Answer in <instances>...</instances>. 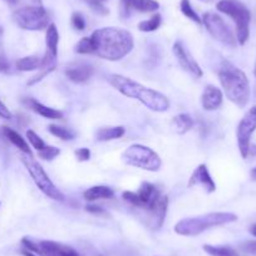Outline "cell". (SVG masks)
I'll return each instance as SVG.
<instances>
[{
    "mask_svg": "<svg viewBox=\"0 0 256 256\" xmlns=\"http://www.w3.org/2000/svg\"><path fill=\"white\" fill-rule=\"evenodd\" d=\"M218 80L224 93L238 108H244L250 100V83L245 73L231 62L222 60L218 68Z\"/></svg>",
    "mask_w": 256,
    "mask_h": 256,
    "instance_id": "3",
    "label": "cell"
},
{
    "mask_svg": "<svg viewBox=\"0 0 256 256\" xmlns=\"http://www.w3.org/2000/svg\"><path fill=\"white\" fill-rule=\"evenodd\" d=\"M2 33H3V30H2V28H0V38H2ZM9 68H10V64H9V60L8 58H6V53H4V49H3V46H2V40H0V72H8Z\"/></svg>",
    "mask_w": 256,
    "mask_h": 256,
    "instance_id": "34",
    "label": "cell"
},
{
    "mask_svg": "<svg viewBox=\"0 0 256 256\" xmlns=\"http://www.w3.org/2000/svg\"><path fill=\"white\" fill-rule=\"evenodd\" d=\"M195 186L202 187L208 194H211V192L216 190V184L206 164H198L195 168V171H194V174H191V178L188 181V187Z\"/></svg>",
    "mask_w": 256,
    "mask_h": 256,
    "instance_id": "15",
    "label": "cell"
},
{
    "mask_svg": "<svg viewBox=\"0 0 256 256\" xmlns=\"http://www.w3.org/2000/svg\"><path fill=\"white\" fill-rule=\"evenodd\" d=\"M86 210L88 211V212L93 214V215H104L106 211L103 210L102 208H100V206H96V205H87L86 206Z\"/></svg>",
    "mask_w": 256,
    "mask_h": 256,
    "instance_id": "40",
    "label": "cell"
},
{
    "mask_svg": "<svg viewBox=\"0 0 256 256\" xmlns=\"http://www.w3.org/2000/svg\"><path fill=\"white\" fill-rule=\"evenodd\" d=\"M74 52L78 54H92L94 53V44L90 36H84L80 39L74 46Z\"/></svg>",
    "mask_w": 256,
    "mask_h": 256,
    "instance_id": "30",
    "label": "cell"
},
{
    "mask_svg": "<svg viewBox=\"0 0 256 256\" xmlns=\"http://www.w3.org/2000/svg\"><path fill=\"white\" fill-rule=\"evenodd\" d=\"M242 248L246 252L256 255V241H246L242 245Z\"/></svg>",
    "mask_w": 256,
    "mask_h": 256,
    "instance_id": "39",
    "label": "cell"
},
{
    "mask_svg": "<svg viewBox=\"0 0 256 256\" xmlns=\"http://www.w3.org/2000/svg\"><path fill=\"white\" fill-rule=\"evenodd\" d=\"M76 157L78 158V161H88V160L90 158V151L88 148H84V147H82V148H78L76 150Z\"/></svg>",
    "mask_w": 256,
    "mask_h": 256,
    "instance_id": "37",
    "label": "cell"
},
{
    "mask_svg": "<svg viewBox=\"0 0 256 256\" xmlns=\"http://www.w3.org/2000/svg\"><path fill=\"white\" fill-rule=\"evenodd\" d=\"M250 154H254V156H256V144H254V146H250Z\"/></svg>",
    "mask_w": 256,
    "mask_h": 256,
    "instance_id": "43",
    "label": "cell"
},
{
    "mask_svg": "<svg viewBox=\"0 0 256 256\" xmlns=\"http://www.w3.org/2000/svg\"><path fill=\"white\" fill-rule=\"evenodd\" d=\"M122 161L126 164L137 168L157 172L162 166L158 154L144 144H132L122 154Z\"/></svg>",
    "mask_w": 256,
    "mask_h": 256,
    "instance_id": "6",
    "label": "cell"
},
{
    "mask_svg": "<svg viewBox=\"0 0 256 256\" xmlns=\"http://www.w3.org/2000/svg\"><path fill=\"white\" fill-rule=\"evenodd\" d=\"M108 82L113 88L128 98L140 100L144 106L154 112H166L170 108V100L158 90H151L130 78L120 74H110Z\"/></svg>",
    "mask_w": 256,
    "mask_h": 256,
    "instance_id": "2",
    "label": "cell"
},
{
    "mask_svg": "<svg viewBox=\"0 0 256 256\" xmlns=\"http://www.w3.org/2000/svg\"><path fill=\"white\" fill-rule=\"evenodd\" d=\"M48 131L50 132L53 136L58 137V138L63 140V141H70L76 137V134L73 131H70V128L62 127V126L56 124H50L48 127Z\"/></svg>",
    "mask_w": 256,
    "mask_h": 256,
    "instance_id": "27",
    "label": "cell"
},
{
    "mask_svg": "<svg viewBox=\"0 0 256 256\" xmlns=\"http://www.w3.org/2000/svg\"><path fill=\"white\" fill-rule=\"evenodd\" d=\"M251 177H252V180H256V167L251 170Z\"/></svg>",
    "mask_w": 256,
    "mask_h": 256,
    "instance_id": "44",
    "label": "cell"
},
{
    "mask_svg": "<svg viewBox=\"0 0 256 256\" xmlns=\"http://www.w3.org/2000/svg\"><path fill=\"white\" fill-rule=\"evenodd\" d=\"M238 221L232 212H210L196 218H182L174 226V232L181 236H198L204 231Z\"/></svg>",
    "mask_w": 256,
    "mask_h": 256,
    "instance_id": "4",
    "label": "cell"
},
{
    "mask_svg": "<svg viewBox=\"0 0 256 256\" xmlns=\"http://www.w3.org/2000/svg\"><path fill=\"white\" fill-rule=\"evenodd\" d=\"M172 50H174V56H176L177 62H178V64L181 66L182 70H186L187 73H190L192 77L202 78V70H201V67L198 66V62H196L195 58L191 56V53L184 48V44H182L181 42H176V43L174 44Z\"/></svg>",
    "mask_w": 256,
    "mask_h": 256,
    "instance_id": "12",
    "label": "cell"
},
{
    "mask_svg": "<svg viewBox=\"0 0 256 256\" xmlns=\"http://www.w3.org/2000/svg\"><path fill=\"white\" fill-rule=\"evenodd\" d=\"M100 2H106V0H100Z\"/></svg>",
    "mask_w": 256,
    "mask_h": 256,
    "instance_id": "46",
    "label": "cell"
},
{
    "mask_svg": "<svg viewBox=\"0 0 256 256\" xmlns=\"http://www.w3.org/2000/svg\"><path fill=\"white\" fill-rule=\"evenodd\" d=\"M195 126V120H192L191 116L186 114V113H182V114L176 116V117L172 120L171 127L176 134H184L192 130Z\"/></svg>",
    "mask_w": 256,
    "mask_h": 256,
    "instance_id": "21",
    "label": "cell"
},
{
    "mask_svg": "<svg viewBox=\"0 0 256 256\" xmlns=\"http://www.w3.org/2000/svg\"><path fill=\"white\" fill-rule=\"evenodd\" d=\"M137 198H138V208H144V210L152 211L157 202L161 198V194H160L158 188L154 184H150V182H144L141 187L138 188Z\"/></svg>",
    "mask_w": 256,
    "mask_h": 256,
    "instance_id": "14",
    "label": "cell"
},
{
    "mask_svg": "<svg viewBox=\"0 0 256 256\" xmlns=\"http://www.w3.org/2000/svg\"><path fill=\"white\" fill-rule=\"evenodd\" d=\"M250 234H251V235L255 236V238H256V224H255V225H252V226H251V228H250Z\"/></svg>",
    "mask_w": 256,
    "mask_h": 256,
    "instance_id": "42",
    "label": "cell"
},
{
    "mask_svg": "<svg viewBox=\"0 0 256 256\" xmlns=\"http://www.w3.org/2000/svg\"><path fill=\"white\" fill-rule=\"evenodd\" d=\"M13 19L18 26L26 30H43L48 28L49 14L40 3L23 6L14 12Z\"/></svg>",
    "mask_w": 256,
    "mask_h": 256,
    "instance_id": "7",
    "label": "cell"
},
{
    "mask_svg": "<svg viewBox=\"0 0 256 256\" xmlns=\"http://www.w3.org/2000/svg\"><path fill=\"white\" fill-rule=\"evenodd\" d=\"M38 154L40 158L46 160V161H52V160L60 154V150L54 146H46L43 150L38 151Z\"/></svg>",
    "mask_w": 256,
    "mask_h": 256,
    "instance_id": "31",
    "label": "cell"
},
{
    "mask_svg": "<svg viewBox=\"0 0 256 256\" xmlns=\"http://www.w3.org/2000/svg\"><path fill=\"white\" fill-rule=\"evenodd\" d=\"M204 250L210 256H238L235 250H232L228 246H214V245H204Z\"/></svg>",
    "mask_w": 256,
    "mask_h": 256,
    "instance_id": "28",
    "label": "cell"
},
{
    "mask_svg": "<svg viewBox=\"0 0 256 256\" xmlns=\"http://www.w3.org/2000/svg\"><path fill=\"white\" fill-rule=\"evenodd\" d=\"M218 12L226 14L234 20L236 26V39L238 44L244 46L250 36L251 14L245 4L238 0H220L216 4Z\"/></svg>",
    "mask_w": 256,
    "mask_h": 256,
    "instance_id": "5",
    "label": "cell"
},
{
    "mask_svg": "<svg viewBox=\"0 0 256 256\" xmlns=\"http://www.w3.org/2000/svg\"><path fill=\"white\" fill-rule=\"evenodd\" d=\"M72 26L77 30H83L86 28V19L80 13H74L72 16Z\"/></svg>",
    "mask_w": 256,
    "mask_h": 256,
    "instance_id": "35",
    "label": "cell"
},
{
    "mask_svg": "<svg viewBox=\"0 0 256 256\" xmlns=\"http://www.w3.org/2000/svg\"><path fill=\"white\" fill-rule=\"evenodd\" d=\"M22 244L26 250L33 251L38 256H80V254L72 246L56 241H34L29 238H23Z\"/></svg>",
    "mask_w": 256,
    "mask_h": 256,
    "instance_id": "10",
    "label": "cell"
},
{
    "mask_svg": "<svg viewBox=\"0 0 256 256\" xmlns=\"http://www.w3.org/2000/svg\"><path fill=\"white\" fill-rule=\"evenodd\" d=\"M83 196L87 201L107 200V198H112L114 196V191L108 186L98 184V186H93L88 188L87 191H84Z\"/></svg>",
    "mask_w": 256,
    "mask_h": 256,
    "instance_id": "18",
    "label": "cell"
},
{
    "mask_svg": "<svg viewBox=\"0 0 256 256\" xmlns=\"http://www.w3.org/2000/svg\"><path fill=\"white\" fill-rule=\"evenodd\" d=\"M255 68H256V67H255Z\"/></svg>",
    "mask_w": 256,
    "mask_h": 256,
    "instance_id": "48",
    "label": "cell"
},
{
    "mask_svg": "<svg viewBox=\"0 0 256 256\" xmlns=\"http://www.w3.org/2000/svg\"><path fill=\"white\" fill-rule=\"evenodd\" d=\"M22 162L24 164V166L28 170L29 174L33 178V181L36 182V184L38 186V188L43 192L44 195L48 196L49 198L54 201H63L64 195L56 188V184H53L50 178H49L48 174H46V171L43 170V167L38 164L36 161H34L33 156H29V154H23L20 157Z\"/></svg>",
    "mask_w": 256,
    "mask_h": 256,
    "instance_id": "8",
    "label": "cell"
},
{
    "mask_svg": "<svg viewBox=\"0 0 256 256\" xmlns=\"http://www.w3.org/2000/svg\"><path fill=\"white\" fill-rule=\"evenodd\" d=\"M26 137H28V141L30 142V144L36 150V151H40V150H43L44 147H46V144H44L43 140H42L36 132L32 131V130H28V131H26Z\"/></svg>",
    "mask_w": 256,
    "mask_h": 256,
    "instance_id": "33",
    "label": "cell"
},
{
    "mask_svg": "<svg viewBox=\"0 0 256 256\" xmlns=\"http://www.w3.org/2000/svg\"><path fill=\"white\" fill-rule=\"evenodd\" d=\"M6 3L12 4V6H14V4L18 3V0H6Z\"/></svg>",
    "mask_w": 256,
    "mask_h": 256,
    "instance_id": "45",
    "label": "cell"
},
{
    "mask_svg": "<svg viewBox=\"0 0 256 256\" xmlns=\"http://www.w3.org/2000/svg\"><path fill=\"white\" fill-rule=\"evenodd\" d=\"M23 103L29 108V110L38 113L39 116L46 118V120H62V118H63V113H62L60 110L46 107V106L42 104L40 102L33 100V98H26V100H23Z\"/></svg>",
    "mask_w": 256,
    "mask_h": 256,
    "instance_id": "17",
    "label": "cell"
},
{
    "mask_svg": "<svg viewBox=\"0 0 256 256\" xmlns=\"http://www.w3.org/2000/svg\"><path fill=\"white\" fill-rule=\"evenodd\" d=\"M255 94H256V88H255Z\"/></svg>",
    "mask_w": 256,
    "mask_h": 256,
    "instance_id": "47",
    "label": "cell"
},
{
    "mask_svg": "<svg viewBox=\"0 0 256 256\" xmlns=\"http://www.w3.org/2000/svg\"><path fill=\"white\" fill-rule=\"evenodd\" d=\"M3 134H6V138H8L9 141L16 147V148L20 150L24 154H29V156H32V151L30 148H29L28 144H26V140H24L18 132L14 131V130H12V128L9 127H3Z\"/></svg>",
    "mask_w": 256,
    "mask_h": 256,
    "instance_id": "22",
    "label": "cell"
},
{
    "mask_svg": "<svg viewBox=\"0 0 256 256\" xmlns=\"http://www.w3.org/2000/svg\"><path fill=\"white\" fill-rule=\"evenodd\" d=\"M131 6L141 13H151L158 10L160 4L156 0H132Z\"/></svg>",
    "mask_w": 256,
    "mask_h": 256,
    "instance_id": "25",
    "label": "cell"
},
{
    "mask_svg": "<svg viewBox=\"0 0 256 256\" xmlns=\"http://www.w3.org/2000/svg\"><path fill=\"white\" fill-rule=\"evenodd\" d=\"M132 0H120V14L123 19L128 18L131 13Z\"/></svg>",
    "mask_w": 256,
    "mask_h": 256,
    "instance_id": "36",
    "label": "cell"
},
{
    "mask_svg": "<svg viewBox=\"0 0 256 256\" xmlns=\"http://www.w3.org/2000/svg\"><path fill=\"white\" fill-rule=\"evenodd\" d=\"M162 16L160 14H154L151 18L147 19V20H142L141 23H138V29L144 33H150V32H154L161 26Z\"/></svg>",
    "mask_w": 256,
    "mask_h": 256,
    "instance_id": "26",
    "label": "cell"
},
{
    "mask_svg": "<svg viewBox=\"0 0 256 256\" xmlns=\"http://www.w3.org/2000/svg\"><path fill=\"white\" fill-rule=\"evenodd\" d=\"M224 100V93L220 88L210 84L205 88L202 96H201V103H202L204 110H216Z\"/></svg>",
    "mask_w": 256,
    "mask_h": 256,
    "instance_id": "16",
    "label": "cell"
},
{
    "mask_svg": "<svg viewBox=\"0 0 256 256\" xmlns=\"http://www.w3.org/2000/svg\"><path fill=\"white\" fill-rule=\"evenodd\" d=\"M58 43H59V33L56 29V24L50 23L46 28V52L48 56L56 58L58 56Z\"/></svg>",
    "mask_w": 256,
    "mask_h": 256,
    "instance_id": "19",
    "label": "cell"
},
{
    "mask_svg": "<svg viewBox=\"0 0 256 256\" xmlns=\"http://www.w3.org/2000/svg\"><path fill=\"white\" fill-rule=\"evenodd\" d=\"M93 73H94V68H93L92 64L83 60L73 62L70 66H67V68L64 70L66 77L70 82L78 83V84H82V83L90 80L92 78Z\"/></svg>",
    "mask_w": 256,
    "mask_h": 256,
    "instance_id": "13",
    "label": "cell"
},
{
    "mask_svg": "<svg viewBox=\"0 0 256 256\" xmlns=\"http://www.w3.org/2000/svg\"><path fill=\"white\" fill-rule=\"evenodd\" d=\"M94 44V54L107 60L117 62L131 53L134 46L132 34L124 29L107 26L93 32L90 36Z\"/></svg>",
    "mask_w": 256,
    "mask_h": 256,
    "instance_id": "1",
    "label": "cell"
},
{
    "mask_svg": "<svg viewBox=\"0 0 256 256\" xmlns=\"http://www.w3.org/2000/svg\"><path fill=\"white\" fill-rule=\"evenodd\" d=\"M167 208H168V198H167V196H161V198H160V201L157 202V205L154 206V210L150 211L154 218L156 228H160L164 225V218H166L167 214Z\"/></svg>",
    "mask_w": 256,
    "mask_h": 256,
    "instance_id": "24",
    "label": "cell"
},
{
    "mask_svg": "<svg viewBox=\"0 0 256 256\" xmlns=\"http://www.w3.org/2000/svg\"><path fill=\"white\" fill-rule=\"evenodd\" d=\"M83 2H84L86 4H88L90 8L92 9L94 13L100 14V16H107V14L110 13V10L103 6V3L100 0H83Z\"/></svg>",
    "mask_w": 256,
    "mask_h": 256,
    "instance_id": "32",
    "label": "cell"
},
{
    "mask_svg": "<svg viewBox=\"0 0 256 256\" xmlns=\"http://www.w3.org/2000/svg\"><path fill=\"white\" fill-rule=\"evenodd\" d=\"M43 64V58L38 56H29L20 58L16 62V68L22 72H32V70H40Z\"/></svg>",
    "mask_w": 256,
    "mask_h": 256,
    "instance_id": "23",
    "label": "cell"
},
{
    "mask_svg": "<svg viewBox=\"0 0 256 256\" xmlns=\"http://www.w3.org/2000/svg\"><path fill=\"white\" fill-rule=\"evenodd\" d=\"M180 9H181L182 14H184L186 18H188L190 20L194 22V23L196 24L202 23V20H201V18L198 16V14L196 13L195 9L192 8L190 0H181V3H180Z\"/></svg>",
    "mask_w": 256,
    "mask_h": 256,
    "instance_id": "29",
    "label": "cell"
},
{
    "mask_svg": "<svg viewBox=\"0 0 256 256\" xmlns=\"http://www.w3.org/2000/svg\"><path fill=\"white\" fill-rule=\"evenodd\" d=\"M256 131V106L251 107L246 112L242 120H240L236 130V138H238V151L242 158H248L250 154V141L254 132Z\"/></svg>",
    "mask_w": 256,
    "mask_h": 256,
    "instance_id": "11",
    "label": "cell"
},
{
    "mask_svg": "<svg viewBox=\"0 0 256 256\" xmlns=\"http://www.w3.org/2000/svg\"><path fill=\"white\" fill-rule=\"evenodd\" d=\"M202 23L208 33L211 34V36L222 43L224 46H230V48H235L238 46V39L234 36L232 30L218 14L214 13V12H208L204 14Z\"/></svg>",
    "mask_w": 256,
    "mask_h": 256,
    "instance_id": "9",
    "label": "cell"
},
{
    "mask_svg": "<svg viewBox=\"0 0 256 256\" xmlns=\"http://www.w3.org/2000/svg\"><path fill=\"white\" fill-rule=\"evenodd\" d=\"M126 128L123 126H117V127H103L100 128L96 134V140L100 142L112 141V140H118L124 136Z\"/></svg>",
    "mask_w": 256,
    "mask_h": 256,
    "instance_id": "20",
    "label": "cell"
},
{
    "mask_svg": "<svg viewBox=\"0 0 256 256\" xmlns=\"http://www.w3.org/2000/svg\"><path fill=\"white\" fill-rule=\"evenodd\" d=\"M13 117L12 116V112L8 110L6 104H4L2 100H0V118H4V120H10Z\"/></svg>",
    "mask_w": 256,
    "mask_h": 256,
    "instance_id": "38",
    "label": "cell"
},
{
    "mask_svg": "<svg viewBox=\"0 0 256 256\" xmlns=\"http://www.w3.org/2000/svg\"><path fill=\"white\" fill-rule=\"evenodd\" d=\"M22 254H23L24 256H38L36 254H34L33 251H29V250H26H26L22 251Z\"/></svg>",
    "mask_w": 256,
    "mask_h": 256,
    "instance_id": "41",
    "label": "cell"
}]
</instances>
